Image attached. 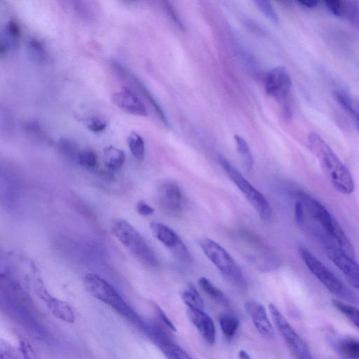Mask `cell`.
I'll list each match as a JSON object with an SVG mask.
<instances>
[{
	"instance_id": "obj_1",
	"label": "cell",
	"mask_w": 359,
	"mask_h": 359,
	"mask_svg": "<svg viewBox=\"0 0 359 359\" xmlns=\"http://www.w3.org/2000/svg\"><path fill=\"white\" fill-rule=\"evenodd\" d=\"M308 146L335 189L344 194L353 193L354 181L349 170L327 142L319 135L312 133L308 137Z\"/></svg>"
},
{
	"instance_id": "obj_2",
	"label": "cell",
	"mask_w": 359,
	"mask_h": 359,
	"mask_svg": "<svg viewBox=\"0 0 359 359\" xmlns=\"http://www.w3.org/2000/svg\"><path fill=\"white\" fill-rule=\"evenodd\" d=\"M84 284L93 298L107 305L119 315L146 332L148 323L144 321L109 282L97 275L89 273L84 278Z\"/></svg>"
},
{
	"instance_id": "obj_3",
	"label": "cell",
	"mask_w": 359,
	"mask_h": 359,
	"mask_svg": "<svg viewBox=\"0 0 359 359\" xmlns=\"http://www.w3.org/2000/svg\"><path fill=\"white\" fill-rule=\"evenodd\" d=\"M296 196L298 201L303 204L305 211L319 224L323 232L332 238L339 248L354 258L355 252L352 244L339 224L326 207L319 201L303 191L296 192Z\"/></svg>"
},
{
	"instance_id": "obj_4",
	"label": "cell",
	"mask_w": 359,
	"mask_h": 359,
	"mask_svg": "<svg viewBox=\"0 0 359 359\" xmlns=\"http://www.w3.org/2000/svg\"><path fill=\"white\" fill-rule=\"evenodd\" d=\"M110 229L117 240L142 263L151 268L159 266V260L154 251L140 232L128 221L114 220L111 223Z\"/></svg>"
},
{
	"instance_id": "obj_5",
	"label": "cell",
	"mask_w": 359,
	"mask_h": 359,
	"mask_svg": "<svg viewBox=\"0 0 359 359\" xmlns=\"http://www.w3.org/2000/svg\"><path fill=\"white\" fill-rule=\"evenodd\" d=\"M199 247L208 259L230 283L239 288H245L247 282L240 268L230 254L211 238H204Z\"/></svg>"
},
{
	"instance_id": "obj_6",
	"label": "cell",
	"mask_w": 359,
	"mask_h": 359,
	"mask_svg": "<svg viewBox=\"0 0 359 359\" xmlns=\"http://www.w3.org/2000/svg\"><path fill=\"white\" fill-rule=\"evenodd\" d=\"M299 253L308 270L330 293L349 303L358 301L356 296L308 250L301 248Z\"/></svg>"
},
{
	"instance_id": "obj_7",
	"label": "cell",
	"mask_w": 359,
	"mask_h": 359,
	"mask_svg": "<svg viewBox=\"0 0 359 359\" xmlns=\"http://www.w3.org/2000/svg\"><path fill=\"white\" fill-rule=\"evenodd\" d=\"M219 162L229 179L240 190L264 221H270L273 209L266 197L254 188L234 165L222 156Z\"/></svg>"
},
{
	"instance_id": "obj_8",
	"label": "cell",
	"mask_w": 359,
	"mask_h": 359,
	"mask_svg": "<svg viewBox=\"0 0 359 359\" xmlns=\"http://www.w3.org/2000/svg\"><path fill=\"white\" fill-rule=\"evenodd\" d=\"M273 321L296 359H314L312 352L298 333L273 304L269 305Z\"/></svg>"
},
{
	"instance_id": "obj_9",
	"label": "cell",
	"mask_w": 359,
	"mask_h": 359,
	"mask_svg": "<svg viewBox=\"0 0 359 359\" xmlns=\"http://www.w3.org/2000/svg\"><path fill=\"white\" fill-rule=\"evenodd\" d=\"M153 236L182 263L190 264L192 256L178 234L169 227L158 222L151 223Z\"/></svg>"
},
{
	"instance_id": "obj_10",
	"label": "cell",
	"mask_w": 359,
	"mask_h": 359,
	"mask_svg": "<svg viewBox=\"0 0 359 359\" xmlns=\"http://www.w3.org/2000/svg\"><path fill=\"white\" fill-rule=\"evenodd\" d=\"M325 252L351 284L359 290V263L337 246L325 245Z\"/></svg>"
},
{
	"instance_id": "obj_11",
	"label": "cell",
	"mask_w": 359,
	"mask_h": 359,
	"mask_svg": "<svg viewBox=\"0 0 359 359\" xmlns=\"http://www.w3.org/2000/svg\"><path fill=\"white\" fill-rule=\"evenodd\" d=\"M110 65L112 70L119 79L125 82L130 83L132 85L139 89V91L153 105L159 116L162 119V123L169 128V123L164 111L158 104V101L151 94L150 91L142 82V81L119 61L112 59L110 62Z\"/></svg>"
},
{
	"instance_id": "obj_12",
	"label": "cell",
	"mask_w": 359,
	"mask_h": 359,
	"mask_svg": "<svg viewBox=\"0 0 359 359\" xmlns=\"http://www.w3.org/2000/svg\"><path fill=\"white\" fill-rule=\"evenodd\" d=\"M292 86L291 76L285 67L279 66L272 69L265 79L266 93L279 100H285Z\"/></svg>"
},
{
	"instance_id": "obj_13",
	"label": "cell",
	"mask_w": 359,
	"mask_h": 359,
	"mask_svg": "<svg viewBox=\"0 0 359 359\" xmlns=\"http://www.w3.org/2000/svg\"><path fill=\"white\" fill-rule=\"evenodd\" d=\"M112 102L124 112L140 116H147L148 112L141 97L130 87L124 86L112 95Z\"/></svg>"
},
{
	"instance_id": "obj_14",
	"label": "cell",
	"mask_w": 359,
	"mask_h": 359,
	"mask_svg": "<svg viewBox=\"0 0 359 359\" xmlns=\"http://www.w3.org/2000/svg\"><path fill=\"white\" fill-rule=\"evenodd\" d=\"M160 206L171 214L181 213L184 206V197L179 186L172 182L162 183L158 188Z\"/></svg>"
},
{
	"instance_id": "obj_15",
	"label": "cell",
	"mask_w": 359,
	"mask_h": 359,
	"mask_svg": "<svg viewBox=\"0 0 359 359\" xmlns=\"http://www.w3.org/2000/svg\"><path fill=\"white\" fill-rule=\"evenodd\" d=\"M245 307L259 333L266 338H273L275 330L265 307L256 300H250Z\"/></svg>"
},
{
	"instance_id": "obj_16",
	"label": "cell",
	"mask_w": 359,
	"mask_h": 359,
	"mask_svg": "<svg viewBox=\"0 0 359 359\" xmlns=\"http://www.w3.org/2000/svg\"><path fill=\"white\" fill-rule=\"evenodd\" d=\"M38 293L55 317L67 323L75 322V312L67 303L52 297L45 289L40 287L38 289Z\"/></svg>"
},
{
	"instance_id": "obj_17",
	"label": "cell",
	"mask_w": 359,
	"mask_h": 359,
	"mask_svg": "<svg viewBox=\"0 0 359 359\" xmlns=\"http://www.w3.org/2000/svg\"><path fill=\"white\" fill-rule=\"evenodd\" d=\"M188 316L206 342L211 346L215 342L216 330L213 319L204 311L188 310Z\"/></svg>"
},
{
	"instance_id": "obj_18",
	"label": "cell",
	"mask_w": 359,
	"mask_h": 359,
	"mask_svg": "<svg viewBox=\"0 0 359 359\" xmlns=\"http://www.w3.org/2000/svg\"><path fill=\"white\" fill-rule=\"evenodd\" d=\"M0 356L1 359H37L32 346L24 339L20 342L19 348L2 342L0 345Z\"/></svg>"
},
{
	"instance_id": "obj_19",
	"label": "cell",
	"mask_w": 359,
	"mask_h": 359,
	"mask_svg": "<svg viewBox=\"0 0 359 359\" xmlns=\"http://www.w3.org/2000/svg\"><path fill=\"white\" fill-rule=\"evenodd\" d=\"M333 95L337 102L353 119L359 130V101L342 91H336Z\"/></svg>"
},
{
	"instance_id": "obj_20",
	"label": "cell",
	"mask_w": 359,
	"mask_h": 359,
	"mask_svg": "<svg viewBox=\"0 0 359 359\" xmlns=\"http://www.w3.org/2000/svg\"><path fill=\"white\" fill-rule=\"evenodd\" d=\"M102 160L105 167L110 171L121 170L125 164L126 155L121 149L108 146L104 149Z\"/></svg>"
},
{
	"instance_id": "obj_21",
	"label": "cell",
	"mask_w": 359,
	"mask_h": 359,
	"mask_svg": "<svg viewBox=\"0 0 359 359\" xmlns=\"http://www.w3.org/2000/svg\"><path fill=\"white\" fill-rule=\"evenodd\" d=\"M333 345L343 359H359V340L342 338L334 340Z\"/></svg>"
},
{
	"instance_id": "obj_22",
	"label": "cell",
	"mask_w": 359,
	"mask_h": 359,
	"mask_svg": "<svg viewBox=\"0 0 359 359\" xmlns=\"http://www.w3.org/2000/svg\"><path fill=\"white\" fill-rule=\"evenodd\" d=\"M198 284L201 289L213 300L224 307L229 306V301L224 293L208 279L201 277Z\"/></svg>"
},
{
	"instance_id": "obj_23",
	"label": "cell",
	"mask_w": 359,
	"mask_h": 359,
	"mask_svg": "<svg viewBox=\"0 0 359 359\" xmlns=\"http://www.w3.org/2000/svg\"><path fill=\"white\" fill-rule=\"evenodd\" d=\"M168 359H192L188 353L170 337L158 345Z\"/></svg>"
},
{
	"instance_id": "obj_24",
	"label": "cell",
	"mask_w": 359,
	"mask_h": 359,
	"mask_svg": "<svg viewBox=\"0 0 359 359\" xmlns=\"http://www.w3.org/2000/svg\"><path fill=\"white\" fill-rule=\"evenodd\" d=\"M181 298L188 309L204 311V304L198 291L192 285L190 284L181 293Z\"/></svg>"
},
{
	"instance_id": "obj_25",
	"label": "cell",
	"mask_w": 359,
	"mask_h": 359,
	"mask_svg": "<svg viewBox=\"0 0 359 359\" xmlns=\"http://www.w3.org/2000/svg\"><path fill=\"white\" fill-rule=\"evenodd\" d=\"M21 28L19 24L15 20H10L6 25L5 29V39L1 43L5 44L9 49H16L20 44L21 38Z\"/></svg>"
},
{
	"instance_id": "obj_26",
	"label": "cell",
	"mask_w": 359,
	"mask_h": 359,
	"mask_svg": "<svg viewBox=\"0 0 359 359\" xmlns=\"http://www.w3.org/2000/svg\"><path fill=\"white\" fill-rule=\"evenodd\" d=\"M339 18L346 20L359 29V3L356 1H341V10Z\"/></svg>"
},
{
	"instance_id": "obj_27",
	"label": "cell",
	"mask_w": 359,
	"mask_h": 359,
	"mask_svg": "<svg viewBox=\"0 0 359 359\" xmlns=\"http://www.w3.org/2000/svg\"><path fill=\"white\" fill-rule=\"evenodd\" d=\"M220 326L221 330L227 339H232L238 327L239 321L238 319L230 314H223L220 316Z\"/></svg>"
},
{
	"instance_id": "obj_28",
	"label": "cell",
	"mask_w": 359,
	"mask_h": 359,
	"mask_svg": "<svg viewBox=\"0 0 359 359\" xmlns=\"http://www.w3.org/2000/svg\"><path fill=\"white\" fill-rule=\"evenodd\" d=\"M128 146L133 156L138 160L142 161L145 158L146 146L142 137L133 132L128 138Z\"/></svg>"
},
{
	"instance_id": "obj_29",
	"label": "cell",
	"mask_w": 359,
	"mask_h": 359,
	"mask_svg": "<svg viewBox=\"0 0 359 359\" xmlns=\"http://www.w3.org/2000/svg\"><path fill=\"white\" fill-rule=\"evenodd\" d=\"M234 140L237 151L241 155L247 169L252 171L254 168V160L249 144L245 139L238 135L234 137Z\"/></svg>"
},
{
	"instance_id": "obj_30",
	"label": "cell",
	"mask_w": 359,
	"mask_h": 359,
	"mask_svg": "<svg viewBox=\"0 0 359 359\" xmlns=\"http://www.w3.org/2000/svg\"><path fill=\"white\" fill-rule=\"evenodd\" d=\"M27 50L29 56L37 62H43L47 59V52L43 43L36 38L28 40Z\"/></svg>"
},
{
	"instance_id": "obj_31",
	"label": "cell",
	"mask_w": 359,
	"mask_h": 359,
	"mask_svg": "<svg viewBox=\"0 0 359 359\" xmlns=\"http://www.w3.org/2000/svg\"><path fill=\"white\" fill-rule=\"evenodd\" d=\"M334 307L359 330V310L339 300L333 302Z\"/></svg>"
},
{
	"instance_id": "obj_32",
	"label": "cell",
	"mask_w": 359,
	"mask_h": 359,
	"mask_svg": "<svg viewBox=\"0 0 359 359\" xmlns=\"http://www.w3.org/2000/svg\"><path fill=\"white\" fill-rule=\"evenodd\" d=\"M77 162L84 169L93 171L98 167V157L93 151L84 150L79 152Z\"/></svg>"
},
{
	"instance_id": "obj_33",
	"label": "cell",
	"mask_w": 359,
	"mask_h": 359,
	"mask_svg": "<svg viewBox=\"0 0 359 359\" xmlns=\"http://www.w3.org/2000/svg\"><path fill=\"white\" fill-rule=\"evenodd\" d=\"M58 147L63 156L69 160L77 161L80 151L73 142L67 139H61L58 144Z\"/></svg>"
},
{
	"instance_id": "obj_34",
	"label": "cell",
	"mask_w": 359,
	"mask_h": 359,
	"mask_svg": "<svg viewBox=\"0 0 359 359\" xmlns=\"http://www.w3.org/2000/svg\"><path fill=\"white\" fill-rule=\"evenodd\" d=\"M254 3L259 10L261 11L266 17L276 24L279 22V17L270 1H266V0H257V1Z\"/></svg>"
},
{
	"instance_id": "obj_35",
	"label": "cell",
	"mask_w": 359,
	"mask_h": 359,
	"mask_svg": "<svg viewBox=\"0 0 359 359\" xmlns=\"http://www.w3.org/2000/svg\"><path fill=\"white\" fill-rule=\"evenodd\" d=\"M107 123L100 117L91 118L87 123V128L92 132L100 133L105 130Z\"/></svg>"
},
{
	"instance_id": "obj_36",
	"label": "cell",
	"mask_w": 359,
	"mask_h": 359,
	"mask_svg": "<svg viewBox=\"0 0 359 359\" xmlns=\"http://www.w3.org/2000/svg\"><path fill=\"white\" fill-rule=\"evenodd\" d=\"M155 310L158 314L159 319L162 321L163 325L166 326L169 330L176 332V328L169 318L167 316L165 312L157 305H154Z\"/></svg>"
},
{
	"instance_id": "obj_37",
	"label": "cell",
	"mask_w": 359,
	"mask_h": 359,
	"mask_svg": "<svg viewBox=\"0 0 359 359\" xmlns=\"http://www.w3.org/2000/svg\"><path fill=\"white\" fill-rule=\"evenodd\" d=\"M137 211L142 216H150L155 212V209L144 201H139L137 205Z\"/></svg>"
},
{
	"instance_id": "obj_38",
	"label": "cell",
	"mask_w": 359,
	"mask_h": 359,
	"mask_svg": "<svg viewBox=\"0 0 359 359\" xmlns=\"http://www.w3.org/2000/svg\"><path fill=\"white\" fill-rule=\"evenodd\" d=\"M295 218L297 222L300 225L304 224L305 223V209L303 204L298 201L295 205Z\"/></svg>"
},
{
	"instance_id": "obj_39",
	"label": "cell",
	"mask_w": 359,
	"mask_h": 359,
	"mask_svg": "<svg viewBox=\"0 0 359 359\" xmlns=\"http://www.w3.org/2000/svg\"><path fill=\"white\" fill-rule=\"evenodd\" d=\"M166 9L168 15L171 17V19L175 22V24L181 28V29L184 30V26L183 23H181V19L178 17L176 11L174 10L172 6L170 5L169 3H166Z\"/></svg>"
},
{
	"instance_id": "obj_40",
	"label": "cell",
	"mask_w": 359,
	"mask_h": 359,
	"mask_svg": "<svg viewBox=\"0 0 359 359\" xmlns=\"http://www.w3.org/2000/svg\"><path fill=\"white\" fill-rule=\"evenodd\" d=\"M297 3L303 8L312 9V8H314L315 7H316L317 5L319 4V2H317V1H298Z\"/></svg>"
},
{
	"instance_id": "obj_41",
	"label": "cell",
	"mask_w": 359,
	"mask_h": 359,
	"mask_svg": "<svg viewBox=\"0 0 359 359\" xmlns=\"http://www.w3.org/2000/svg\"><path fill=\"white\" fill-rule=\"evenodd\" d=\"M238 358L239 359H252V358L249 355V353L245 350H241L240 351H239Z\"/></svg>"
}]
</instances>
